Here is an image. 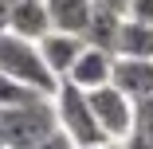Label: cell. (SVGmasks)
<instances>
[{"instance_id": "6da1fadb", "label": "cell", "mask_w": 153, "mask_h": 149, "mask_svg": "<svg viewBox=\"0 0 153 149\" xmlns=\"http://www.w3.org/2000/svg\"><path fill=\"white\" fill-rule=\"evenodd\" d=\"M0 75H8V79L24 82V86H32V90L43 94V98H55L59 86H63V82L47 71L39 43L20 39V36H12V32L0 36Z\"/></svg>"}, {"instance_id": "7a4b0ae2", "label": "cell", "mask_w": 153, "mask_h": 149, "mask_svg": "<svg viewBox=\"0 0 153 149\" xmlns=\"http://www.w3.org/2000/svg\"><path fill=\"white\" fill-rule=\"evenodd\" d=\"M51 133H59L55 98H36L27 106L0 114V145H8V149H32V145L47 141Z\"/></svg>"}, {"instance_id": "3957f363", "label": "cell", "mask_w": 153, "mask_h": 149, "mask_svg": "<svg viewBox=\"0 0 153 149\" xmlns=\"http://www.w3.org/2000/svg\"><path fill=\"white\" fill-rule=\"evenodd\" d=\"M55 114H59V130H63L75 145H106V133L98 126L94 110H90V94L79 90L75 82H63V86H59Z\"/></svg>"}, {"instance_id": "277c9868", "label": "cell", "mask_w": 153, "mask_h": 149, "mask_svg": "<svg viewBox=\"0 0 153 149\" xmlns=\"http://www.w3.org/2000/svg\"><path fill=\"white\" fill-rule=\"evenodd\" d=\"M90 110H94L98 126L106 133V141H126L130 130H134V110L137 102H130L118 86H102V90H90Z\"/></svg>"}, {"instance_id": "5b68a950", "label": "cell", "mask_w": 153, "mask_h": 149, "mask_svg": "<svg viewBox=\"0 0 153 149\" xmlns=\"http://www.w3.org/2000/svg\"><path fill=\"white\" fill-rule=\"evenodd\" d=\"M39 51H43L47 71H51L59 82H67V79H71V71H75V63L82 59V51H86V39H82V36H63V32H51V36L39 43Z\"/></svg>"}, {"instance_id": "8992f818", "label": "cell", "mask_w": 153, "mask_h": 149, "mask_svg": "<svg viewBox=\"0 0 153 149\" xmlns=\"http://www.w3.org/2000/svg\"><path fill=\"white\" fill-rule=\"evenodd\" d=\"M130 102L153 98V59H114V82Z\"/></svg>"}, {"instance_id": "52a82bcc", "label": "cell", "mask_w": 153, "mask_h": 149, "mask_svg": "<svg viewBox=\"0 0 153 149\" xmlns=\"http://www.w3.org/2000/svg\"><path fill=\"white\" fill-rule=\"evenodd\" d=\"M114 59L118 55H110V51H98V47H86L82 51V59L75 63V71H71V79L67 82H75L79 90H102V86H110L114 82Z\"/></svg>"}, {"instance_id": "ba28073f", "label": "cell", "mask_w": 153, "mask_h": 149, "mask_svg": "<svg viewBox=\"0 0 153 149\" xmlns=\"http://www.w3.org/2000/svg\"><path fill=\"white\" fill-rule=\"evenodd\" d=\"M8 32L20 36V39H32V43H43L55 27H51V12H47V0H20L16 12H12V24Z\"/></svg>"}, {"instance_id": "9c48e42d", "label": "cell", "mask_w": 153, "mask_h": 149, "mask_svg": "<svg viewBox=\"0 0 153 149\" xmlns=\"http://www.w3.org/2000/svg\"><path fill=\"white\" fill-rule=\"evenodd\" d=\"M51 27L63 36H86L90 16H94V0H47Z\"/></svg>"}, {"instance_id": "30bf717a", "label": "cell", "mask_w": 153, "mask_h": 149, "mask_svg": "<svg viewBox=\"0 0 153 149\" xmlns=\"http://www.w3.org/2000/svg\"><path fill=\"white\" fill-rule=\"evenodd\" d=\"M122 24H126V16L122 12H110V8H94V16H90V27H86V47H98V51H118V36H122Z\"/></svg>"}, {"instance_id": "8fae6325", "label": "cell", "mask_w": 153, "mask_h": 149, "mask_svg": "<svg viewBox=\"0 0 153 149\" xmlns=\"http://www.w3.org/2000/svg\"><path fill=\"white\" fill-rule=\"evenodd\" d=\"M114 55H118V59H153V24H134V20H126Z\"/></svg>"}, {"instance_id": "7c38bea8", "label": "cell", "mask_w": 153, "mask_h": 149, "mask_svg": "<svg viewBox=\"0 0 153 149\" xmlns=\"http://www.w3.org/2000/svg\"><path fill=\"white\" fill-rule=\"evenodd\" d=\"M122 149H153V98L137 102L134 110V130L122 141Z\"/></svg>"}, {"instance_id": "4fadbf2b", "label": "cell", "mask_w": 153, "mask_h": 149, "mask_svg": "<svg viewBox=\"0 0 153 149\" xmlns=\"http://www.w3.org/2000/svg\"><path fill=\"white\" fill-rule=\"evenodd\" d=\"M36 98H43V94H36L32 86H24V82L8 79V75H0V114H4V110H16V106H27V102H36Z\"/></svg>"}, {"instance_id": "5bb4252c", "label": "cell", "mask_w": 153, "mask_h": 149, "mask_svg": "<svg viewBox=\"0 0 153 149\" xmlns=\"http://www.w3.org/2000/svg\"><path fill=\"white\" fill-rule=\"evenodd\" d=\"M126 20H134V24H153V0H130Z\"/></svg>"}, {"instance_id": "9a60e30c", "label": "cell", "mask_w": 153, "mask_h": 149, "mask_svg": "<svg viewBox=\"0 0 153 149\" xmlns=\"http://www.w3.org/2000/svg\"><path fill=\"white\" fill-rule=\"evenodd\" d=\"M32 149H75V141H71L63 130H59V133H51L47 141H39V145H32Z\"/></svg>"}, {"instance_id": "2e32d148", "label": "cell", "mask_w": 153, "mask_h": 149, "mask_svg": "<svg viewBox=\"0 0 153 149\" xmlns=\"http://www.w3.org/2000/svg\"><path fill=\"white\" fill-rule=\"evenodd\" d=\"M20 0H0V36L8 32V24H12V12H16Z\"/></svg>"}, {"instance_id": "e0dca14e", "label": "cell", "mask_w": 153, "mask_h": 149, "mask_svg": "<svg viewBox=\"0 0 153 149\" xmlns=\"http://www.w3.org/2000/svg\"><path fill=\"white\" fill-rule=\"evenodd\" d=\"M94 8H110V12H122V16H126L130 0H94Z\"/></svg>"}, {"instance_id": "ac0fdd59", "label": "cell", "mask_w": 153, "mask_h": 149, "mask_svg": "<svg viewBox=\"0 0 153 149\" xmlns=\"http://www.w3.org/2000/svg\"><path fill=\"white\" fill-rule=\"evenodd\" d=\"M75 149H122L118 141H106V145H75Z\"/></svg>"}, {"instance_id": "d6986e66", "label": "cell", "mask_w": 153, "mask_h": 149, "mask_svg": "<svg viewBox=\"0 0 153 149\" xmlns=\"http://www.w3.org/2000/svg\"><path fill=\"white\" fill-rule=\"evenodd\" d=\"M0 149H8V145H0Z\"/></svg>"}]
</instances>
